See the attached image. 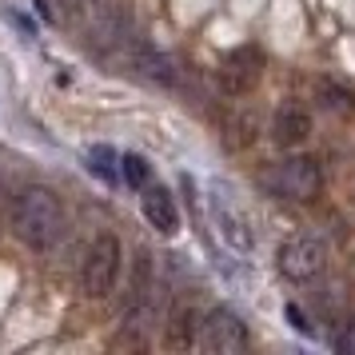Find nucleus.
Here are the masks:
<instances>
[{
  "label": "nucleus",
  "instance_id": "nucleus-17",
  "mask_svg": "<svg viewBox=\"0 0 355 355\" xmlns=\"http://www.w3.org/2000/svg\"><path fill=\"white\" fill-rule=\"evenodd\" d=\"M68 4H80V8H88V4H92V0H68Z\"/></svg>",
  "mask_w": 355,
  "mask_h": 355
},
{
  "label": "nucleus",
  "instance_id": "nucleus-8",
  "mask_svg": "<svg viewBox=\"0 0 355 355\" xmlns=\"http://www.w3.org/2000/svg\"><path fill=\"white\" fill-rule=\"evenodd\" d=\"M259 72H263V56L256 49H236L224 56L220 64V88L227 96H243L259 84Z\"/></svg>",
  "mask_w": 355,
  "mask_h": 355
},
{
  "label": "nucleus",
  "instance_id": "nucleus-16",
  "mask_svg": "<svg viewBox=\"0 0 355 355\" xmlns=\"http://www.w3.org/2000/svg\"><path fill=\"white\" fill-rule=\"evenodd\" d=\"M288 320L295 323V331H300V336H311V323L304 320V311H300L295 304H288Z\"/></svg>",
  "mask_w": 355,
  "mask_h": 355
},
{
  "label": "nucleus",
  "instance_id": "nucleus-11",
  "mask_svg": "<svg viewBox=\"0 0 355 355\" xmlns=\"http://www.w3.org/2000/svg\"><path fill=\"white\" fill-rule=\"evenodd\" d=\"M200 315H196L192 307L188 311H176L172 315V323H168V347H192V343H200Z\"/></svg>",
  "mask_w": 355,
  "mask_h": 355
},
{
  "label": "nucleus",
  "instance_id": "nucleus-9",
  "mask_svg": "<svg viewBox=\"0 0 355 355\" xmlns=\"http://www.w3.org/2000/svg\"><path fill=\"white\" fill-rule=\"evenodd\" d=\"M140 208H144V220L156 227V232H164V236H172V232H176L180 216H176V204H172L168 188H160V184H152V188H148V184H144Z\"/></svg>",
  "mask_w": 355,
  "mask_h": 355
},
{
  "label": "nucleus",
  "instance_id": "nucleus-1",
  "mask_svg": "<svg viewBox=\"0 0 355 355\" xmlns=\"http://www.w3.org/2000/svg\"><path fill=\"white\" fill-rule=\"evenodd\" d=\"M8 227H12V236L20 243H28L36 252L56 248L60 236H64V208H60L56 192L44 188V184L20 188L12 208H8Z\"/></svg>",
  "mask_w": 355,
  "mask_h": 355
},
{
  "label": "nucleus",
  "instance_id": "nucleus-2",
  "mask_svg": "<svg viewBox=\"0 0 355 355\" xmlns=\"http://www.w3.org/2000/svg\"><path fill=\"white\" fill-rule=\"evenodd\" d=\"M320 164L307 160V156H288V160H275L259 172V188L275 200H291V204H307L320 196Z\"/></svg>",
  "mask_w": 355,
  "mask_h": 355
},
{
  "label": "nucleus",
  "instance_id": "nucleus-10",
  "mask_svg": "<svg viewBox=\"0 0 355 355\" xmlns=\"http://www.w3.org/2000/svg\"><path fill=\"white\" fill-rule=\"evenodd\" d=\"M307 132H311V116L304 108H284V112H275L272 120V136L279 148H300L307 140Z\"/></svg>",
  "mask_w": 355,
  "mask_h": 355
},
{
  "label": "nucleus",
  "instance_id": "nucleus-5",
  "mask_svg": "<svg viewBox=\"0 0 355 355\" xmlns=\"http://www.w3.org/2000/svg\"><path fill=\"white\" fill-rule=\"evenodd\" d=\"M323 263H327V243L320 236H291L275 252V268L288 275V279H295V284L315 279L323 272Z\"/></svg>",
  "mask_w": 355,
  "mask_h": 355
},
{
  "label": "nucleus",
  "instance_id": "nucleus-7",
  "mask_svg": "<svg viewBox=\"0 0 355 355\" xmlns=\"http://www.w3.org/2000/svg\"><path fill=\"white\" fill-rule=\"evenodd\" d=\"M211 220H216L220 240H224L232 252H240V256H252V252H256V227L243 216V208H236L227 196H220V192L211 196Z\"/></svg>",
  "mask_w": 355,
  "mask_h": 355
},
{
  "label": "nucleus",
  "instance_id": "nucleus-4",
  "mask_svg": "<svg viewBox=\"0 0 355 355\" xmlns=\"http://www.w3.org/2000/svg\"><path fill=\"white\" fill-rule=\"evenodd\" d=\"M156 315H160V284H156V272H152V256L140 252L136 275H132V295H128V307H124V327L152 331Z\"/></svg>",
  "mask_w": 355,
  "mask_h": 355
},
{
  "label": "nucleus",
  "instance_id": "nucleus-6",
  "mask_svg": "<svg viewBox=\"0 0 355 355\" xmlns=\"http://www.w3.org/2000/svg\"><path fill=\"white\" fill-rule=\"evenodd\" d=\"M248 343H252V336H248L243 320L232 307H216V311L204 315V327H200V347H204V352L240 355V352H248Z\"/></svg>",
  "mask_w": 355,
  "mask_h": 355
},
{
  "label": "nucleus",
  "instance_id": "nucleus-15",
  "mask_svg": "<svg viewBox=\"0 0 355 355\" xmlns=\"http://www.w3.org/2000/svg\"><path fill=\"white\" fill-rule=\"evenodd\" d=\"M323 92H327V100H323V104H327V108H336V112H347V108L355 104V96H352V92H343V88L323 84Z\"/></svg>",
  "mask_w": 355,
  "mask_h": 355
},
{
  "label": "nucleus",
  "instance_id": "nucleus-3",
  "mask_svg": "<svg viewBox=\"0 0 355 355\" xmlns=\"http://www.w3.org/2000/svg\"><path fill=\"white\" fill-rule=\"evenodd\" d=\"M120 259H124V248L116 236H96L92 248H88V256L80 263V291L88 300H104L108 291L116 288V279H120Z\"/></svg>",
  "mask_w": 355,
  "mask_h": 355
},
{
  "label": "nucleus",
  "instance_id": "nucleus-12",
  "mask_svg": "<svg viewBox=\"0 0 355 355\" xmlns=\"http://www.w3.org/2000/svg\"><path fill=\"white\" fill-rule=\"evenodd\" d=\"M136 68L144 72L148 80H156V84H176V68H172V60H168L164 52L140 49L136 52Z\"/></svg>",
  "mask_w": 355,
  "mask_h": 355
},
{
  "label": "nucleus",
  "instance_id": "nucleus-13",
  "mask_svg": "<svg viewBox=\"0 0 355 355\" xmlns=\"http://www.w3.org/2000/svg\"><path fill=\"white\" fill-rule=\"evenodd\" d=\"M88 168H92L100 180H108V184L120 180V156H116L112 148H104V144H96L92 152H88Z\"/></svg>",
  "mask_w": 355,
  "mask_h": 355
},
{
  "label": "nucleus",
  "instance_id": "nucleus-14",
  "mask_svg": "<svg viewBox=\"0 0 355 355\" xmlns=\"http://www.w3.org/2000/svg\"><path fill=\"white\" fill-rule=\"evenodd\" d=\"M120 176H124V184H128V188H144V184H148V164H144V156L124 152V156H120Z\"/></svg>",
  "mask_w": 355,
  "mask_h": 355
}]
</instances>
